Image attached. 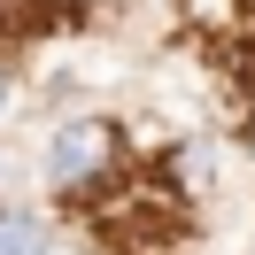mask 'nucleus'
Instances as JSON below:
<instances>
[{
  "mask_svg": "<svg viewBox=\"0 0 255 255\" xmlns=\"http://www.w3.org/2000/svg\"><path fill=\"white\" fill-rule=\"evenodd\" d=\"M124 162H131V147H124V124L116 116H70L47 139V193L62 209H93L124 178Z\"/></svg>",
  "mask_w": 255,
  "mask_h": 255,
  "instance_id": "nucleus-1",
  "label": "nucleus"
},
{
  "mask_svg": "<svg viewBox=\"0 0 255 255\" xmlns=\"http://www.w3.org/2000/svg\"><path fill=\"white\" fill-rule=\"evenodd\" d=\"M47 248H54V232L31 201H0V255H47Z\"/></svg>",
  "mask_w": 255,
  "mask_h": 255,
  "instance_id": "nucleus-2",
  "label": "nucleus"
},
{
  "mask_svg": "<svg viewBox=\"0 0 255 255\" xmlns=\"http://www.w3.org/2000/svg\"><path fill=\"white\" fill-rule=\"evenodd\" d=\"M8 93H16V62H8V47H0V109H8Z\"/></svg>",
  "mask_w": 255,
  "mask_h": 255,
  "instance_id": "nucleus-3",
  "label": "nucleus"
}]
</instances>
